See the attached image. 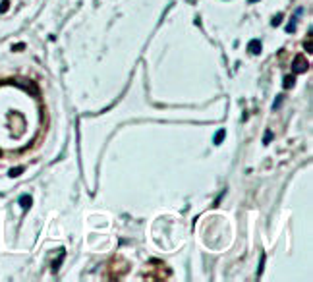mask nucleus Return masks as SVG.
<instances>
[{
	"label": "nucleus",
	"mask_w": 313,
	"mask_h": 282,
	"mask_svg": "<svg viewBox=\"0 0 313 282\" xmlns=\"http://www.w3.org/2000/svg\"><path fill=\"white\" fill-rule=\"evenodd\" d=\"M307 68H309L307 60L304 58V56H298V58H294V62H292V74L294 75L304 74V72H307Z\"/></svg>",
	"instance_id": "nucleus-1"
},
{
	"label": "nucleus",
	"mask_w": 313,
	"mask_h": 282,
	"mask_svg": "<svg viewBox=\"0 0 313 282\" xmlns=\"http://www.w3.org/2000/svg\"><path fill=\"white\" fill-rule=\"evenodd\" d=\"M248 50H249V54H259V52H261V43H259V41H251L249 47H248Z\"/></svg>",
	"instance_id": "nucleus-2"
},
{
	"label": "nucleus",
	"mask_w": 313,
	"mask_h": 282,
	"mask_svg": "<svg viewBox=\"0 0 313 282\" xmlns=\"http://www.w3.org/2000/svg\"><path fill=\"white\" fill-rule=\"evenodd\" d=\"M31 203H33V201H31L29 195H21V197H19V205L23 207V209H29V207H31Z\"/></svg>",
	"instance_id": "nucleus-3"
},
{
	"label": "nucleus",
	"mask_w": 313,
	"mask_h": 282,
	"mask_svg": "<svg viewBox=\"0 0 313 282\" xmlns=\"http://www.w3.org/2000/svg\"><path fill=\"white\" fill-rule=\"evenodd\" d=\"M224 135H226V131H224V130H218V131H217V135H215V145H220V143H222V139H224Z\"/></svg>",
	"instance_id": "nucleus-4"
},
{
	"label": "nucleus",
	"mask_w": 313,
	"mask_h": 282,
	"mask_svg": "<svg viewBox=\"0 0 313 282\" xmlns=\"http://www.w3.org/2000/svg\"><path fill=\"white\" fill-rule=\"evenodd\" d=\"M21 172H23V166H18V168H12V170H10V178H16V176H19Z\"/></svg>",
	"instance_id": "nucleus-5"
},
{
	"label": "nucleus",
	"mask_w": 313,
	"mask_h": 282,
	"mask_svg": "<svg viewBox=\"0 0 313 282\" xmlns=\"http://www.w3.org/2000/svg\"><path fill=\"white\" fill-rule=\"evenodd\" d=\"M284 87H286V89H288V87H294V77H292V75L284 79Z\"/></svg>",
	"instance_id": "nucleus-6"
},
{
	"label": "nucleus",
	"mask_w": 313,
	"mask_h": 282,
	"mask_svg": "<svg viewBox=\"0 0 313 282\" xmlns=\"http://www.w3.org/2000/svg\"><path fill=\"white\" fill-rule=\"evenodd\" d=\"M8 6H10V0H2V4H0V12H6V10H8Z\"/></svg>",
	"instance_id": "nucleus-7"
},
{
	"label": "nucleus",
	"mask_w": 313,
	"mask_h": 282,
	"mask_svg": "<svg viewBox=\"0 0 313 282\" xmlns=\"http://www.w3.org/2000/svg\"><path fill=\"white\" fill-rule=\"evenodd\" d=\"M271 137H273V133H271V131H267V133H265V139H263V143H265V145H269Z\"/></svg>",
	"instance_id": "nucleus-8"
},
{
	"label": "nucleus",
	"mask_w": 313,
	"mask_h": 282,
	"mask_svg": "<svg viewBox=\"0 0 313 282\" xmlns=\"http://www.w3.org/2000/svg\"><path fill=\"white\" fill-rule=\"evenodd\" d=\"M305 49H307V52H311V50H313V47H311V39H307V41H305Z\"/></svg>",
	"instance_id": "nucleus-9"
},
{
	"label": "nucleus",
	"mask_w": 313,
	"mask_h": 282,
	"mask_svg": "<svg viewBox=\"0 0 313 282\" xmlns=\"http://www.w3.org/2000/svg\"><path fill=\"white\" fill-rule=\"evenodd\" d=\"M280 21H282V16H276V18L273 19V25H278V23H280Z\"/></svg>",
	"instance_id": "nucleus-10"
},
{
	"label": "nucleus",
	"mask_w": 313,
	"mask_h": 282,
	"mask_svg": "<svg viewBox=\"0 0 313 282\" xmlns=\"http://www.w3.org/2000/svg\"><path fill=\"white\" fill-rule=\"evenodd\" d=\"M280 100H282V97H276V100H275V108L280 106Z\"/></svg>",
	"instance_id": "nucleus-11"
},
{
	"label": "nucleus",
	"mask_w": 313,
	"mask_h": 282,
	"mask_svg": "<svg viewBox=\"0 0 313 282\" xmlns=\"http://www.w3.org/2000/svg\"><path fill=\"white\" fill-rule=\"evenodd\" d=\"M249 2H255V0H249Z\"/></svg>",
	"instance_id": "nucleus-12"
}]
</instances>
